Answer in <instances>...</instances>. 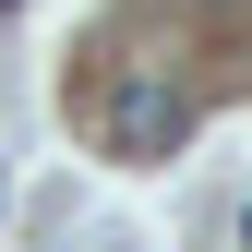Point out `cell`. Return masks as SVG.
Wrapping results in <instances>:
<instances>
[{
  "mask_svg": "<svg viewBox=\"0 0 252 252\" xmlns=\"http://www.w3.org/2000/svg\"><path fill=\"white\" fill-rule=\"evenodd\" d=\"M240 252H252V204H240Z\"/></svg>",
  "mask_w": 252,
  "mask_h": 252,
  "instance_id": "obj_2",
  "label": "cell"
},
{
  "mask_svg": "<svg viewBox=\"0 0 252 252\" xmlns=\"http://www.w3.org/2000/svg\"><path fill=\"white\" fill-rule=\"evenodd\" d=\"M96 132H108V156L156 168V156H180V144H192V96H180L168 72H120L108 96H96Z\"/></svg>",
  "mask_w": 252,
  "mask_h": 252,
  "instance_id": "obj_1",
  "label": "cell"
}]
</instances>
